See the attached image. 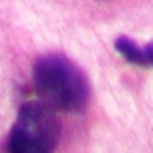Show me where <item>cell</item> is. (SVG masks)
<instances>
[{
	"label": "cell",
	"instance_id": "obj_1",
	"mask_svg": "<svg viewBox=\"0 0 153 153\" xmlns=\"http://www.w3.org/2000/svg\"><path fill=\"white\" fill-rule=\"evenodd\" d=\"M36 89L52 108L81 111L89 99V86L84 74L68 57L44 56L34 68Z\"/></svg>",
	"mask_w": 153,
	"mask_h": 153
},
{
	"label": "cell",
	"instance_id": "obj_2",
	"mask_svg": "<svg viewBox=\"0 0 153 153\" xmlns=\"http://www.w3.org/2000/svg\"><path fill=\"white\" fill-rule=\"evenodd\" d=\"M59 123L54 113L41 103H25L9 136L10 153H54Z\"/></svg>",
	"mask_w": 153,
	"mask_h": 153
},
{
	"label": "cell",
	"instance_id": "obj_3",
	"mask_svg": "<svg viewBox=\"0 0 153 153\" xmlns=\"http://www.w3.org/2000/svg\"><path fill=\"white\" fill-rule=\"evenodd\" d=\"M114 47L128 62L143 66V47H140L130 37H118L116 42H114Z\"/></svg>",
	"mask_w": 153,
	"mask_h": 153
},
{
	"label": "cell",
	"instance_id": "obj_4",
	"mask_svg": "<svg viewBox=\"0 0 153 153\" xmlns=\"http://www.w3.org/2000/svg\"><path fill=\"white\" fill-rule=\"evenodd\" d=\"M143 66L153 68V42L143 47Z\"/></svg>",
	"mask_w": 153,
	"mask_h": 153
}]
</instances>
